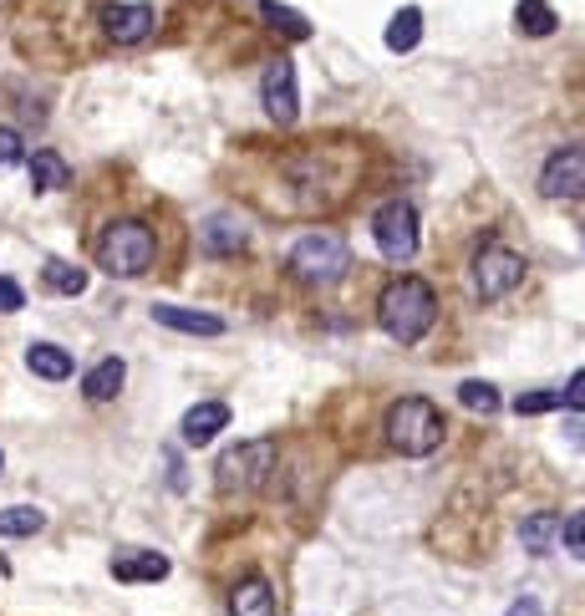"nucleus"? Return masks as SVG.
Listing matches in <instances>:
<instances>
[{
	"mask_svg": "<svg viewBox=\"0 0 585 616\" xmlns=\"http://www.w3.org/2000/svg\"><path fill=\"white\" fill-rule=\"evenodd\" d=\"M377 316H382V332L397 341V347H412V341L428 337V326L438 322V295L433 286L418 276H402L393 280L377 301Z\"/></svg>",
	"mask_w": 585,
	"mask_h": 616,
	"instance_id": "f257e3e1",
	"label": "nucleus"
},
{
	"mask_svg": "<svg viewBox=\"0 0 585 616\" xmlns=\"http://www.w3.org/2000/svg\"><path fill=\"white\" fill-rule=\"evenodd\" d=\"M443 433H448V423H443V412L428 397H402V403L387 408V443H393L397 454H408V458L433 454L443 443Z\"/></svg>",
	"mask_w": 585,
	"mask_h": 616,
	"instance_id": "f03ea898",
	"label": "nucleus"
},
{
	"mask_svg": "<svg viewBox=\"0 0 585 616\" xmlns=\"http://www.w3.org/2000/svg\"><path fill=\"white\" fill-rule=\"evenodd\" d=\"M347 270H351V249L331 230H311V235H301L291 245V276L306 280V286H331Z\"/></svg>",
	"mask_w": 585,
	"mask_h": 616,
	"instance_id": "7ed1b4c3",
	"label": "nucleus"
},
{
	"mask_svg": "<svg viewBox=\"0 0 585 616\" xmlns=\"http://www.w3.org/2000/svg\"><path fill=\"white\" fill-rule=\"evenodd\" d=\"M97 260H103L107 276L117 280H132L143 276L148 265H153V230L138 220H117L103 230V240H97Z\"/></svg>",
	"mask_w": 585,
	"mask_h": 616,
	"instance_id": "20e7f679",
	"label": "nucleus"
},
{
	"mask_svg": "<svg viewBox=\"0 0 585 616\" xmlns=\"http://www.w3.org/2000/svg\"><path fill=\"white\" fill-rule=\"evenodd\" d=\"M270 474H276V443H270V439L234 443L230 454L220 458V489H224V495H245V489H260Z\"/></svg>",
	"mask_w": 585,
	"mask_h": 616,
	"instance_id": "39448f33",
	"label": "nucleus"
},
{
	"mask_svg": "<svg viewBox=\"0 0 585 616\" xmlns=\"http://www.w3.org/2000/svg\"><path fill=\"white\" fill-rule=\"evenodd\" d=\"M525 280V255L510 245H483L473 255V295L479 301H499V295H510L514 286Z\"/></svg>",
	"mask_w": 585,
	"mask_h": 616,
	"instance_id": "423d86ee",
	"label": "nucleus"
},
{
	"mask_svg": "<svg viewBox=\"0 0 585 616\" xmlns=\"http://www.w3.org/2000/svg\"><path fill=\"white\" fill-rule=\"evenodd\" d=\"M372 240L387 260H412L418 255V209L408 199H387L372 214Z\"/></svg>",
	"mask_w": 585,
	"mask_h": 616,
	"instance_id": "0eeeda50",
	"label": "nucleus"
},
{
	"mask_svg": "<svg viewBox=\"0 0 585 616\" xmlns=\"http://www.w3.org/2000/svg\"><path fill=\"white\" fill-rule=\"evenodd\" d=\"M540 189L545 199H581L585 194V143L555 148L540 168Z\"/></svg>",
	"mask_w": 585,
	"mask_h": 616,
	"instance_id": "6e6552de",
	"label": "nucleus"
},
{
	"mask_svg": "<svg viewBox=\"0 0 585 616\" xmlns=\"http://www.w3.org/2000/svg\"><path fill=\"white\" fill-rule=\"evenodd\" d=\"M260 103L265 113L285 128V123H295V113H301V88H295V61H270L260 77Z\"/></svg>",
	"mask_w": 585,
	"mask_h": 616,
	"instance_id": "1a4fd4ad",
	"label": "nucleus"
},
{
	"mask_svg": "<svg viewBox=\"0 0 585 616\" xmlns=\"http://www.w3.org/2000/svg\"><path fill=\"white\" fill-rule=\"evenodd\" d=\"M153 26H159V15H153V5H107V11H103V31L113 36L117 46L143 42V36H148Z\"/></svg>",
	"mask_w": 585,
	"mask_h": 616,
	"instance_id": "9d476101",
	"label": "nucleus"
},
{
	"mask_svg": "<svg viewBox=\"0 0 585 616\" xmlns=\"http://www.w3.org/2000/svg\"><path fill=\"white\" fill-rule=\"evenodd\" d=\"M224 428H230V403H194V408L184 412V443H189V449L214 443Z\"/></svg>",
	"mask_w": 585,
	"mask_h": 616,
	"instance_id": "9b49d317",
	"label": "nucleus"
},
{
	"mask_svg": "<svg viewBox=\"0 0 585 616\" xmlns=\"http://www.w3.org/2000/svg\"><path fill=\"white\" fill-rule=\"evenodd\" d=\"M153 322L168 326V332H189V337H224V322L209 316V311H189V306H153Z\"/></svg>",
	"mask_w": 585,
	"mask_h": 616,
	"instance_id": "f8f14e48",
	"label": "nucleus"
},
{
	"mask_svg": "<svg viewBox=\"0 0 585 616\" xmlns=\"http://www.w3.org/2000/svg\"><path fill=\"white\" fill-rule=\"evenodd\" d=\"M72 184V168H67V159H61L57 148H36L31 153V189L36 194H57Z\"/></svg>",
	"mask_w": 585,
	"mask_h": 616,
	"instance_id": "ddd939ff",
	"label": "nucleus"
},
{
	"mask_svg": "<svg viewBox=\"0 0 585 616\" xmlns=\"http://www.w3.org/2000/svg\"><path fill=\"white\" fill-rule=\"evenodd\" d=\"M230 616H276V591H270V581H260V576L239 581L230 596Z\"/></svg>",
	"mask_w": 585,
	"mask_h": 616,
	"instance_id": "4468645a",
	"label": "nucleus"
},
{
	"mask_svg": "<svg viewBox=\"0 0 585 616\" xmlns=\"http://www.w3.org/2000/svg\"><path fill=\"white\" fill-rule=\"evenodd\" d=\"M199 240H204V249H214V255H234V249H245V224L234 220V214H209L204 230H199Z\"/></svg>",
	"mask_w": 585,
	"mask_h": 616,
	"instance_id": "2eb2a0df",
	"label": "nucleus"
},
{
	"mask_svg": "<svg viewBox=\"0 0 585 616\" xmlns=\"http://www.w3.org/2000/svg\"><path fill=\"white\" fill-rule=\"evenodd\" d=\"M122 377H128L122 357H103V362H97V368L82 377V393H87L92 403H113V397L122 393Z\"/></svg>",
	"mask_w": 585,
	"mask_h": 616,
	"instance_id": "dca6fc26",
	"label": "nucleus"
},
{
	"mask_svg": "<svg viewBox=\"0 0 585 616\" xmlns=\"http://www.w3.org/2000/svg\"><path fill=\"white\" fill-rule=\"evenodd\" d=\"M26 368L46 382H61V377H72V352H61V347H51V341H31Z\"/></svg>",
	"mask_w": 585,
	"mask_h": 616,
	"instance_id": "f3484780",
	"label": "nucleus"
},
{
	"mask_svg": "<svg viewBox=\"0 0 585 616\" xmlns=\"http://www.w3.org/2000/svg\"><path fill=\"white\" fill-rule=\"evenodd\" d=\"M560 541V514H529L525 525H519V545H525L529 556H550Z\"/></svg>",
	"mask_w": 585,
	"mask_h": 616,
	"instance_id": "a211bd4d",
	"label": "nucleus"
},
{
	"mask_svg": "<svg viewBox=\"0 0 585 616\" xmlns=\"http://www.w3.org/2000/svg\"><path fill=\"white\" fill-rule=\"evenodd\" d=\"M46 530V514L36 504H11V510H0V541H31V535H42Z\"/></svg>",
	"mask_w": 585,
	"mask_h": 616,
	"instance_id": "6ab92c4d",
	"label": "nucleus"
},
{
	"mask_svg": "<svg viewBox=\"0 0 585 616\" xmlns=\"http://www.w3.org/2000/svg\"><path fill=\"white\" fill-rule=\"evenodd\" d=\"M423 42V11L418 5H402V11L387 21V51H412Z\"/></svg>",
	"mask_w": 585,
	"mask_h": 616,
	"instance_id": "aec40b11",
	"label": "nucleus"
},
{
	"mask_svg": "<svg viewBox=\"0 0 585 616\" xmlns=\"http://www.w3.org/2000/svg\"><path fill=\"white\" fill-rule=\"evenodd\" d=\"M260 21L270 31H280V36H291V42H306V36H311L306 15L291 11V5H280V0H260Z\"/></svg>",
	"mask_w": 585,
	"mask_h": 616,
	"instance_id": "412c9836",
	"label": "nucleus"
},
{
	"mask_svg": "<svg viewBox=\"0 0 585 616\" xmlns=\"http://www.w3.org/2000/svg\"><path fill=\"white\" fill-rule=\"evenodd\" d=\"M514 26L525 31V36H550L560 21H555V11H550V0H519V5H514Z\"/></svg>",
	"mask_w": 585,
	"mask_h": 616,
	"instance_id": "4be33fe9",
	"label": "nucleus"
},
{
	"mask_svg": "<svg viewBox=\"0 0 585 616\" xmlns=\"http://www.w3.org/2000/svg\"><path fill=\"white\" fill-rule=\"evenodd\" d=\"M46 286H51V291L57 295H82L87 291V270H82V265H72V260H46Z\"/></svg>",
	"mask_w": 585,
	"mask_h": 616,
	"instance_id": "5701e85b",
	"label": "nucleus"
},
{
	"mask_svg": "<svg viewBox=\"0 0 585 616\" xmlns=\"http://www.w3.org/2000/svg\"><path fill=\"white\" fill-rule=\"evenodd\" d=\"M458 403H464L468 412H479V418H494V412H499V387H494V382H473V377H468L464 387H458Z\"/></svg>",
	"mask_w": 585,
	"mask_h": 616,
	"instance_id": "b1692460",
	"label": "nucleus"
},
{
	"mask_svg": "<svg viewBox=\"0 0 585 616\" xmlns=\"http://www.w3.org/2000/svg\"><path fill=\"white\" fill-rule=\"evenodd\" d=\"M117 581H163L168 576V560L163 556H138V560H117L113 566Z\"/></svg>",
	"mask_w": 585,
	"mask_h": 616,
	"instance_id": "393cba45",
	"label": "nucleus"
},
{
	"mask_svg": "<svg viewBox=\"0 0 585 616\" xmlns=\"http://www.w3.org/2000/svg\"><path fill=\"white\" fill-rule=\"evenodd\" d=\"M560 408V393H525L514 397V412L519 418H540V412H555Z\"/></svg>",
	"mask_w": 585,
	"mask_h": 616,
	"instance_id": "a878e982",
	"label": "nucleus"
},
{
	"mask_svg": "<svg viewBox=\"0 0 585 616\" xmlns=\"http://www.w3.org/2000/svg\"><path fill=\"white\" fill-rule=\"evenodd\" d=\"M560 541H565V550H571L575 560H585V510L571 514V520L560 525Z\"/></svg>",
	"mask_w": 585,
	"mask_h": 616,
	"instance_id": "bb28decb",
	"label": "nucleus"
},
{
	"mask_svg": "<svg viewBox=\"0 0 585 616\" xmlns=\"http://www.w3.org/2000/svg\"><path fill=\"white\" fill-rule=\"evenodd\" d=\"M560 408H571V412H585V368L575 372L571 382H565V393H560Z\"/></svg>",
	"mask_w": 585,
	"mask_h": 616,
	"instance_id": "cd10ccee",
	"label": "nucleus"
},
{
	"mask_svg": "<svg viewBox=\"0 0 585 616\" xmlns=\"http://www.w3.org/2000/svg\"><path fill=\"white\" fill-rule=\"evenodd\" d=\"M15 159H21V132L0 128V168H5V163H15Z\"/></svg>",
	"mask_w": 585,
	"mask_h": 616,
	"instance_id": "c85d7f7f",
	"label": "nucleus"
},
{
	"mask_svg": "<svg viewBox=\"0 0 585 616\" xmlns=\"http://www.w3.org/2000/svg\"><path fill=\"white\" fill-rule=\"evenodd\" d=\"M21 301H26V291L11 276H0V311H21Z\"/></svg>",
	"mask_w": 585,
	"mask_h": 616,
	"instance_id": "c756f323",
	"label": "nucleus"
},
{
	"mask_svg": "<svg viewBox=\"0 0 585 616\" xmlns=\"http://www.w3.org/2000/svg\"><path fill=\"white\" fill-rule=\"evenodd\" d=\"M504 616H545V612H540V602H535V596H519V602H514Z\"/></svg>",
	"mask_w": 585,
	"mask_h": 616,
	"instance_id": "7c9ffc66",
	"label": "nucleus"
},
{
	"mask_svg": "<svg viewBox=\"0 0 585 616\" xmlns=\"http://www.w3.org/2000/svg\"><path fill=\"white\" fill-rule=\"evenodd\" d=\"M0 469H5V454H0Z\"/></svg>",
	"mask_w": 585,
	"mask_h": 616,
	"instance_id": "2f4dec72",
	"label": "nucleus"
}]
</instances>
